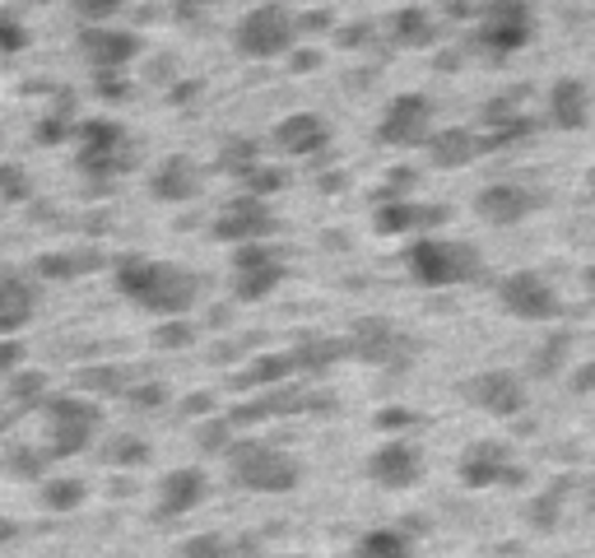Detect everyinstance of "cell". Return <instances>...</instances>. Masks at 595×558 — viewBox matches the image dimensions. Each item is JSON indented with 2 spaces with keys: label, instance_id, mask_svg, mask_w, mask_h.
<instances>
[{
  "label": "cell",
  "instance_id": "obj_16",
  "mask_svg": "<svg viewBox=\"0 0 595 558\" xmlns=\"http://www.w3.org/2000/svg\"><path fill=\"white\" fill-rule=\"evenodd\" d=\"M270 279H274V261H270V256L266 252H243V289H266L270 284Z\"/></svg>",
  "mask_w": 595,
  "mask_h": 558
},
{
  "label": "cell",
  "instance_id": "obj_3",
  "mask_svg": "<svg viewBox=\"0 0 595 558\" xmlns=\"http://www.w3.org/2000/svg\"><path fill=\"white\" fill-rule=\"evenodd\" d=\"M433 116H438L433 98H424V93H395L391 103L382 108V116H377V140H382V145H395V149L428 145Z\"/></svg>",
  "mask_w": 595,
  "mask_h": 558
},
{
  "label": "cell",
  "instance_id": "obj_18",
  "mask_svg": "<svg viewBox=\"0 0 595 558\" xmlns=\"http://www.w3.org/2000/svg\"><path fill=\"white\" fill-rule=\"evenodd\" d=\"M29 47V29L19 24V19H10V14H0V52H24Z\"/></svg>",
  "mask_w": 595,
  "mask_h": 558
},
{
  "label": "cell",
  "instance_id": "obj_21",
  "mask_svg": "<svg viewBox=\"0 0 595 558\" xmlns=\"http://www.w3.org/2000/svg\"><path fill=\"white\" fill-rule=\"evenodd\" d=\"M591 182H595V172H591Z\"/></svg>",
  "mask_w": 595,
  "mask_h": 558
},
{
  "label": "cell",
  "instance_id": "obj_14",
  "mask_svg": "<svg viewBox=\"0 0 595 558\" xmlns=\"http://www.w3.org/2000/svg\"><path fill=\"white\" fill-rule=\"evenodd\" d=\"M391 37L401 47H428L433 37H438V24H433V14L424 5H405V10H395V19H391Z\"/></svg>",
  "mask_w": 595,
  "mask_h": 558
},
{
  "label": "cell",
  "instance_id": "obj_10",
  "mask_svg": "<svg viewBox=\"0 0 595 558\" xmlns=\"http://www.w3.org/2000/svg\"><path fill=\"white\" fill-rule=\"evenodd\" d=\"M535 205H540V196L517 187V182H493L480 191V214L493 219V224H517V219H526Z\"/></svg>",
  "mask_w": 595,
  "mask_h": 558
},
{
  "label": "cell",
  "instance_id": "obj_4",
  "mask_svg": "<svg viewBox=\"0 0 595 558\" xmlns=\"http://www.w3.org/2000/svg\"><path fill=\"white\" fill-rule=\"evenodd\" d=\"M131 164L126 158V131L98 116V122H85L79 126V168L85 172H98V177H112Z\"/></svg>",
  "mask_w": 595,
  "mask_h": 558
},
{
  "label": "cell",
  "instance_id": "obj_15",
  "mask_svg": "<svg viewBox=\"0 0 595 558\" xmlns=\"http://www.w3.org/2000/svg\"><path fill=\"white\" fill-rule=\"evenodd\" d=\"M503 298H507V308L521 312V316H545V312L553 308L549 289H545L535 275H517V279H512V284L503 289Z\"/></svg>",
  "mask_w": 595,
  "mask_h": 558
},
{
  "label": "cell",
  "instance_id": "obj_2",
  "mask_svg": "<svg viewBox=\"0 0 595 558\" xmlns=\"http://www.w3.org/2000/svg\"><path fill=\"white\" fill-rule=\"evenodd\" d=\"M535 33V10L530 0H489L480 10V47L489 56H512L530 43Z\"/></svg>",
  "mask_w": 595,
  "mask_h": 558
},
{
  "label": "cell",
  "instance_id": "obj_17",
  "mask_svg": "<svg viewBox=\"0 0 595 558\" xmlns=\"http://www.w3.org/2000/svg\"><path fill=\"white\" fill-rule=\"evenodd\" d=\"M70 5H75V14L85 19V24H108V19L122 10L126 0H70Z\"/></svg>",
  "mask_w": 595,
  "mask_h": 558
},
{
  "label": "cell",
  "instance_id": "obj_1",
  "mask_svg": "<svg viewBox=\"0 0 595 558\" xmlns=\"http://www.w3.org/2000/svg\"><path fill=\"white\" fill-rule=\"evenodd\" d=\"M298 43V19L280 0H266V5L247 10L233 24V52L247 56V62H274V56L293 52Z\"/></svg>",
  "mask_w": 595,
  "mask_h": 558
},
{
  "label": "cell",
  "instance_id": "obj_9",
  "mask_svg": "<svg viewBox=\"0 0 595 558\" xmlns=\"http://www.w3.org/2000/svg\"><path fill=\"white\" fill-rule=\"evenodd\" d=\"M489 145H484V135L480 131H470V126H442V131H433L428 135V158H433V168H470L474 158H480Z\"/></svg>",
  "mask_w": 595,
  "mask_h": 558
},
{
  "label": "cell",
  "instance_id": "obj_8",
  "mask_svg": "<svg viewBox=\"0 0 595 558\" xmlns=\"http://www.w3.org/2000/svg\"><path fill=\"white\" fill-rule=\"evenodd\" d=\"M545 108H549V126H559V131H582V126H586V116H591V89L582 85L577 75H559V79L549 85Z\"/></svg>",
  "mask_w": 595,
  "mask_h": 558
},
{
  "label": "cell",
  "instance_id": "obj_13",
  "mask_svg": "<svg viewBox=\"0 0 595 558\" xmlns=\"http://www.w3.org/2000/svg\"><path fill=\"white\" fill-rule=\"evenodd\" d=\"M270 228V210L256 201V196H243L220 214V233L224 237H251V233H266Z\"/></svg>",
  "mask_w": 595,
  "mask_h": 558
},
{
  "label": "cell",
  "instance_id": "obj_20",
  "mask_svg": "<svg viewBox=\"0 0 595 558\" xmlns=\"http://www.w3.org/2000/svg\"><path fill=\"white\" fill-rule=\"evenodd\" d=\"M0 140H5V131H0Z\"/></svg>",
  "mask_w": 595,
  "mask_h": 558
},
{
  "label": "cell",
  "instance_id": "obj_7",
  "mask_svg": "<svg viewBox=\"0 0 595 558\" xmlns=\"http://www.w3.org/2000/svg\"><path fill=\"white\" fill-rule=\"evenodd\" d=\"M414 261V275L419 279H433V284H451V279L470 275L474 266V252L470 247H451V243H419L409 252Z\"/></svg>",
  "mask_w": 595,
  "mask_h": 558
},
{
  "label": "cell",
  "instance_id": "obj_12",
  "mask_svg": "<svg viewBox=\"0 0 595 558\" xmlns=\"http://www.w3.org/2000/svg\"><path fill=\"white\" fill-rule=\"evenodd\" d=\"M201 191V168H195V158L187 154H172L164 168L154 172V196L158 201H187V196Z\"/></svg>",
  "mask_w": 595,
  "mask_h": 558
},
{
  "label": "cell",
  "instance_id": "obj_11",
  "mask_svg": "<svg viewBox=\"0 0 595 558\" xmlns=\"http://www.w3.org/2000/svg\"><path fill=\"white\" fill-rule=\"evenodd\" d=\"M326 140H330V126L316 112H293L274 126V145L284 154H316V149H326Z\"/></svg>",
  "mask_w": 595,
  "mask_h": 558
},
{
  "label": "cell",
  "instance_id": "obj_6",
  "mask_svg": "<svg viewBox=\"0 0 595 558\" xmlns=\"http://www.w3.org/2000/svg\"><path fill=\"white\" fill-rule=\"evenodd\" d=\"M122 284L141 298V303L149 308H182L187 303V293H191V279L187 275H177L168 266H141V270H126L122 275Z\"/></svg>",
  "mask_w": 595,
  "mask_h": 558
},
{
  "label": "cell",
  "instance_id": "obj_19",
  "mask_svg": "<svg viewBox=\"0 0 595 558\" xmlns=\"http://www.w3.org/2000/svg\"><path fill=\"white\" fill-rule=\"evenodd\" d=\"M484 401H493V405H517V387L493 377V382H484Z\"/></svg>",
  "mask_w": 595,
  "mask_h": 558
},
{
  "label": "cell",
  "instance_id": "obj_5",
  "mask_svg": "<svg viewBox=\"0 0 595 558\" xmlns=\"http://www.w3.org/2000/svg\"><path fill=\"white\" fill-rule=\"evenodd\" d=\"M79 52H85V62L93 70H122L135 62V52H141V37L126 33V29H108V24H85L79 29Z\"/></svg>",
  "mask_w": 595,
  "mask_h": 558
}]
</instances>
